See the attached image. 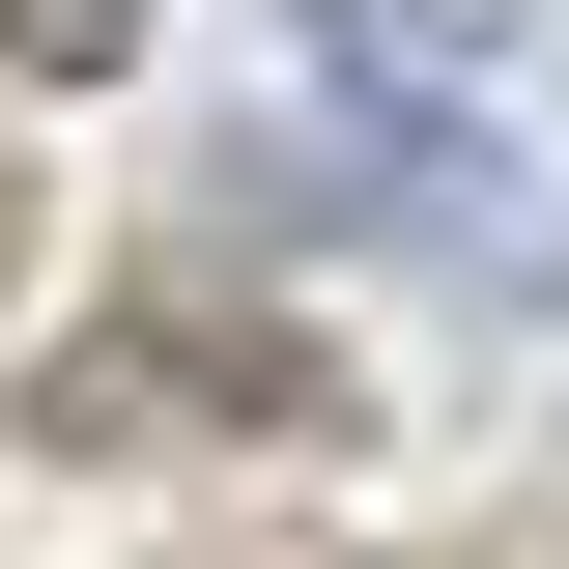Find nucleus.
<instances>
[{
    "instance_id": "f257e3e1",
    "label": "nucleus",
    "mask_w": 569,
    "mask_h": 569,
    "mask_svg": "<svg viewBox=\"0 0 569 569\" xmlns=\"http://www.w3.org/2000/svg\"><path fill=\"white\" fill-rule=\"evenodd\" d=\"M0 58H29V86H114V58H142V0H0Z\"/></svg>"
},
{
    "instance_id": "f03ea898",
    "label": "nucleus",
    "mask_w": 569,
    "mask_h": 569,
    "mask_svg": "<svg viewBox=\"0 0 569 569\" xmlns=\"http://www.w3.org/2000/svg\"><path fill=\"white\" fill-rule=\"evenodd\" d=\"M0 284H29V171H0Z\"/></svg>"
}]
</instances>
